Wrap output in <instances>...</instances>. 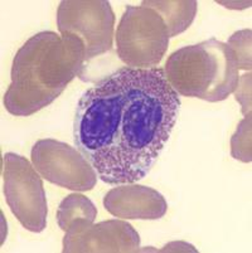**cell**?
<instances>
[{
	"label": "cell",
	"mask_w": 252,
	"mask_h": 253,
	"mask_svg": "<svg viewBox=\"0 0 252 253\" xmlns=\"http://www.w3.org/2000/svg\"><path fill=\"white\" fill-rule=\"evenodd\" d=\"M4 194L11 213L33 233L47 227L48 206L43 181L33 165L22 155H4Z\"/></svg>",
	"instance_id": "obj_6"
},
{
	"label": "cell",
	"mask_w": 252,
	"mask_h": 253,
	"mask_svg": "<svg viewBox=\"0 0 252 253\" xmlns=\"http://www.w3.org/2000/svg\"><path fill=\"white\" fill-rule=\"evenodd\" d=\"M231 155L244 163H251V112L240 123L231 139Z\"/></svg>",
	"instance_id": "obj_12"
},
{
	"label": "cell",
	"mask_w": 252,
	"mask_h": 253,
	"mask_svg": "<svg viewBox=\"0 0 252 253\" xmlns=\"http://www.w3.org/2000/svg\"><path fill=\"white\" fill-rule=\"evenodd\" d=\"M32 164L50 183L75 192H89L97 183V172L78 149L54 139H43L32 149Z\"/></svg>",
	"instance_id": "obj_7"
},
{
	"label": "cell",
	"mask_w": 252,
	"mask_h": 253,
	"mask_svg": "<svg viewBox=\"0 0 252 253\" xmlns=\"http://www.w3.org/2000/svg\"><path fill=\"white\" fill-rule=\"evenodd\" d=\"M169 39L163 18L154 9L128 5L116 31L117 56L128 67L156 68Z\"/></svg>",
	"instance_id": "obj_4"
},
{
	"label": "cell",
	"mask_w": 252,
	"mask_h": 253,
	"mask_svg": "<svg viewBox=\"0 0 252 253\" xmlns=\"http://www.w3.org/2000/svg\"><path fill=\"white\" fill-rule=\"evenodd\" d=\"M232 49L237 62V68L251 70V29L236 32L226 43Z\"/></svg>",
	"instance_id": "obj_13"
},
{
	"label": "cell",
	"mask_w": 252,
	"mask_h": 253,
	"mask_svg": "<svg viewBox=\"0 0 252 253\" xmlns=\"http://www.w3.org/2000/svg\"><path fill=\"white\" fill-rule=\"evenodd\" d=\"M179 111L163 68L122 67L82 93L73 141L103 183H136L158 162Z\"/></svg>",
	"instance_id": "obj_1"
},
{
	"label": "cell",
	"mask_w": 252,
	"mask_h": 253,
	"mask_svg": "<svg viewBox=\"0 0 252 253\" xmlns=\"http://www.w3.org/2000/svg\"><path fill=\"white\" fill-rule=\"evenodd\" d=\"M86 66L82 43L46 31L31 37L13 59L4 105L14 116H31L53 102Z\"/></svg>",
	"instance_id": "obj_2"
},
{
	"label": "cell",
	"mask_w": 252,
	"mask_h": 253,
	"mask_svg": "<svg viewBox=\"0 0 252 253\" xmlns=\"http://www.w3.org/2000/svg\"><path fill=\"white\" fill-rule=\"evenodd\" d=\"M142 5L151 8L163 18L169 37L178 36L191 27L196 14H197L198 3L194 0L187 1H143Z\"/></svg>",
	"instance_id": "obj_10"
},
{
	"label": "cell",
	"mask_w": 252,
	"mask_h": 253,
	"mask_svg": "<svg viewBox=\"0 0 252 253\" xmlns=\"http://www.w3.org/2000/svg\"><path fill=\"white\" fill-rule=\"evenodd\" d=\"M106 211L121 219L155 220L165 215L168 204L155 189L139 184H121L103 198Z\"/></svg>",
	"instance_id": "obj_9"
},
{
	"label": "cell",
	"mask_w": 252,
	"mask_h": 253,
	"mask_svg": "<svg viewBox=\"0 0 252 253\" xmlns=\"http://www.w3.org/2000/svg\"><path fill=\"white\" fill-rule=\"evenodd\" d=\"M61 36L82 43L86 63L112 49L115 14L106 0H63L57 10Z\"/></svg>",
	"instance_id": "obj_5"
},
{
	"label": "cell",
	"mask_w": 252,
	"mask_h": 253,
	"mask_svg": "<svg viewBox=\"0 0 252 253\" xmlns=\"http://www.w3.org/2000/svg\"><path fill=\"white\" fill-rule=\"evenodd\" d=\"M97 217V209L89 198L82 194H69L61 202L57 211L59 228L66 232L75 220L86 219L94 223Z\"/></svg>",
	"instance_id": "obj_11"
},
{
	"label": "cell",
	"mask_w": 252,
	"mask_h": 253,
	"mask_svg": "<svg viewBox=\"0 0 252 253\" xmlns=\"http://www.w3.org/2000/svg\"><path fill=\"white\" fill-rule=\"evenodd\" d=\"M236 101L242 106V114L246 116L251 111V73H245L239 80V86L233 92Z\"/></svg>",
	"instance_id": "obj_14"
},
{
	"label": "cell",
	"mask_w": 252,
	"mask_h": 253,
	"mask_svg": "<svg viewBox=\"0 0 252 253\" xmlns=\"http://www.w3.org/2000/svg\"><path fill=\"white\" fill-rule=\"evenodd\" d=\"M164 72L178 95L207 102L226 100L236 91L240 80L232 49L216 38L175 50Z\"/></svg>",
	"instance_id": "obj_3"
},
{
	"label": "cell",
	"mask_w": 252,
	"mask_h": 253,
	"mask_svg": "<svg viewBox=\"0 0 252 253\" xmlns=\"http://www.w3.org/2000/svg\"><path fill=\"white\" fill-rule=\"evenodd\" d=\"M140 237L125 220L94 223L77 219L66 231L63 252H138Z\"/></svg>",
	"instance_id": "obj_8"
}]
</instances>
